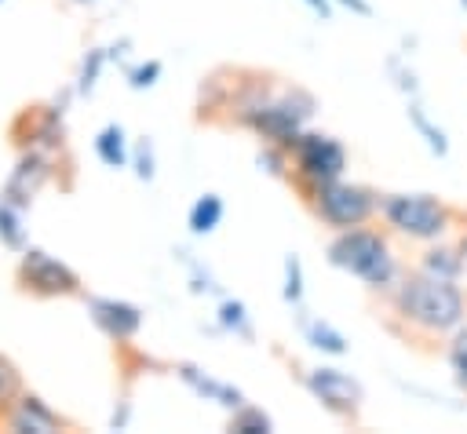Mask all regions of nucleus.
<instances>
[{
    "mask_svg": "<svg viewBox=\"0 0 467 434\" xmlns=\"http://www.w3.org/2000/svg\"><path fill=\"white\" fill-rule=\"evenodd\" d=\"M317 117V95L299 80L259 66H237L219 128L248 131L255 142L288 146Z\"/></svg>",
    "mask_w": 467,
    "mask_h": 434,
    "instance_id": "nucleus-1",
    "label": "nucleus"
},
{
    "mask_svg": "<svg viewBox=\"0 0 467 434\" xmlns=\"http://www.w3.org/2000/svg\"><path fill=\"white\" fill-rule=\"evenodd\" d=\"M383 321L405 343L416 346H441L463 321H467V292L460 281H441L420 274L412 263L398 277V284L379 295Z\"/></svg>",
    "mask_w": 467,
    "mask_h": 434,
    "instance_id": "nucleus-2",
    "label": "nucleus"
},
{
    "mask_svg": "<svg viewBox=\"0 0 467 434\" xmlns=\"http://www.w3.org/2000/svg\"><path fill=\"white\" fill-rule=\"evenodd\" d=\"M325 259H328V266L354 277L372 295H387L409 266L401 259L394 237L379 222H365V226H350V230L332 233L325 244Z\"/></svg>",
    "mask_w": 467,
    "mask_h": 434,
    "instance_id": "nucleus-3",
    "label": "nucleus"
},
{
    "mask_svg": "<svg viewBox=\"0 0 467 434\" xmlns=\"http://www.w3.org/2000/svg\"><path fill=\"white\" fill-rule=\"evenodd\" d=\"M376 222L401 244H431L456 237L467 226V212L431 190H379Z\"/></svg>",
    "mask_w": 467,
    "mask_h": 434,
    "instance_id": "nucleus-4",
    "label": "nucleus"
},
{
    "mask_svg": "<svg viewBox=\"0 0 467 434\" xmlns=\"http://www.w3.org/2000/svg\"><path fill=\"white\" fill-rule=\"evenodd\" d=\"M285 150H288V179L285 182L296 190L299 204L310 193H317L325 182L343 179L350 168V153H347L343 139L325 128H314V124L303 128Z\"/></svg>",
    "mask_w": 467,
    "mask_h": 434,
    "instance_id": "nucleus-5",
    "label": "nucleus"
},
{
    "mask_svg": "<svg viewBox=\"0 0 467 434\" xmlns=\"http://www.w3.org/2000/svg\"><path fill=\"white\" fill-rule=\"evenodd\" d=\"M69 102H73V91L66 84L62 95L55 98H44V102H26L11 124H7V139L18 150H36V153H47V157H58V160H69L73 164V153H69Z\"/></svg>",
    "mask_w": 467,
    "mask_h": 434,
    "instance_id": "nucleus-6",
    "label": "nucleus"
},
{
    "mask_svg": "<svg viewBox=\"0 0 467 434\" xmlns=\"http://www.w3.org/2000/svg\"><path fill=\"white\" fill-rule=\"evenodd\" d=\"M288 372L317 401V408L328 412L332 419H339V423H358L361 419V412H365V387L343 365H332V361H317V365L288 361Z\"/></svg>",
    "mask_w": 467,
    "mask_h": 434,
    "instance_id": "nucleus-7",
    "label": "nucleus"
},
{
    "mask_svg": "<svg viewBox=\"0 0 467 434\" xmlns=\"http://www.w3.org/2000/svg\"><path fill=\"white\" fill-rule=\"evenodd\" d=\"M303 208L314 215V222L328 233L350 230V226H365L376 222V208H379V190L358 179H332L325 182L317 193H310L303 201Z\"/></svg>",
    "mask_w": 467,
    "mask_h": 434,
    "instance_id": "nucleus-8",
    "label": "nucleus"
},
{
    "mask_svg": "<svg viewBox=\"0 0 467 434\" xmlns=\"http://www.w3.org/2000/svg\"><path fill=\"white\" fill-rule=\"evenodd\" d=\"M15 288L29 299L51 303V299H80L84 295V277L55 252L40 244H26L15 255Z\"/></svg>",
    "mask_w": 467,
    "mask_h": 434,
    "instance_id": "nucleus-9",
    "label": "nucleus"
},
{
    "mask_svg": "<svg viewBox=\"0 0 467 434\" xmlns=\"http://www.w3.org/2000/svg\"><path fill=\"white\" fill-rule=\"evenodd\" d=\"M47 186L69 190L73 186V164L58 160V157H47V153H36V150H18L11 171L0 182V197L18 204V208H26V212H33L36 197Z\"/></svg>",
    "mask_w": 467,
    "mask_h": 434,
    "instance_id": "nucleus-10",
    "label": "nucleus"
},
{
    "mask_svg": "<svg viewBox=\"0 0 467 434\" xmlns=\"http://www.w3.org/2000/svg\"><path fill=\"white\" fill-rule=\"evenodd\" d=\"M80 303H84V310H88V321L99 328L102 339L113 343V350L131 346V343L142 336V328H146L142 306L131 303V299H124V295H106V292H88V288H84Z\"/></svg>",
    "mask_w": 467,
    "mask_h": 434,
    "instance_id": "nucleus-11",
    "label": "nucleus"
},
{
    "mask_svg": "<svg viewBox=\"0 0 467 434\" xmlns=\"http://www.w3.org/2000/svg\"><path fill=\"white\" fill-rule=\"evenodd\" d=\"M168 372L197 398V401H204V405H212V408H219V412H234L237 405H244L248 401V394L234 383V379H223L219 372H212V368H204V365H197V361H171L168 365Z\"/></svg>",
    "mask_w": 467,
    "mask_h": 434,
    "instance_id": "nucleus-12",
    "label": "nucleus"
},
{
    "mask_svg": "<svg viewBox=\"0 0 467 434\" xmlns=\"http://www.w3.org/2000/svg\"><path fill=\"white\" fill-rule=\"evenodd\" d=\"M0 430H7V434H66V430H73V423L44 394L26 387L18 394V401L7 408Z\"/></svg>",
    "mask_w": 467,
    "mask_h": 434,
    "instance_id": "nucleus-13",
    "label": "nucleus"
},
{
    "mask_svg": "<svg viewBox=\"0 0 467 434\" xmlns=\"http://www.w3.org/2000/svg\"><path fill=\"white\" fill-rule=\"evenodd\" d=\"M292 325H296L299 339H303L314 354H321V357H347V354H350L347 332H343L336 321H328L325 314H314V310H306V306L299 303V306H292Z\"/></svg>",
    "mask_w": 467,
    "mask_h": 434,
    "instance_id": "nucleus-14",
    "label": "nucleus"
},
{
    "mask_svg": "<svg viewBox=\"0 0 467 434\" xmlns=\"http://www.w3.org/2000/svg\"><path fill=\"white\" fill-rule=\"evenodd\" d=\"M412 266L420 274H431V277H441V281H460L467 277V252L460 244V233L456 237H441V241H431V244H420V252L412 255Z\"/></svg>",
    "mask_w": 467,
    "mask_h": 434,
    "instance_id": "nucleus-15",
    "label": "nucleus"
},
{
    "mask_svg": "<svg viewBox=\"0 0 467 434\" xmlns=\"http://www.w3.org/2000/svg\"><path fill=\"white\" fill-rule=\"evenodd\" d=\"M234 69H237V66H215V69H208V73L201 77V84H197V102H193L201 124H215V128H219V117H223L226 98H230V88H234Z\"/></svg>",
    "mask_w": 467,
    "mask_h": 434,
    "instance_id": "nucleus-16",
    "label": "nucleus"
},
{
    "mask_svg": "<svg viewBox=\"0 0 467 434\" xmlns=\"http://www.w3.org/2000/svg\"><path fill=\"white\" fill-rule=\"evenodd\" d=\"M401 102H405V120H409L412 135L423 142V150H427L431 157L445 160V157L452 153V139H449L445 124L423 106V98H401Z\"/></svg>",
    "mask_w": 467,
    "mask_h": 434,
    "instance_id": "nucleus-17",
    "label": "nucleus"
},
{
    "mask_svg": "<svg viewBox=\"0 0 467 434\" xmlns=\"http://www.w3.org/2000/svg\"><path fill=\"white\" fill-rule=\"evenodd\" d=\"M215 332H223V336H230L234 343H255L259 339V332H255V317H252V310H248V303L244 299H237V295H219L215 299Z\"/></svg>",
    "mask_w": 467,
    "mask_h": 434,
    "instance_id": "nucleus-18",
    "label": "nucleus"
},
{
    "mask_svg": "<svg viewBox=\"0 0 467 434\" xmlns=\"http://www.w3.org/2000/svg\"><path fill=\"white\" fill-rule=\"evenodd\" d=\"M109 66H113V58H109V44H88V47L80 51L77 69H73V80H69L73 98H91L95 88L102 84V77H106Z\"/></svg>",
    "mask_w": 467,
    "mask_h": 434,
    "instance_id": "nucleus-19",
    "label": "nucleus"
},
{
    "mask_svg": "<svg viewBox=\"0 0 467 434\" xmlns=\"http://www.w3.org/2000/svg\"><path fill=\"white\" fill-rule=\"evenodd\" d=\"M91 150H95V157H99L109 171H124V168H128V157H131V139H128V131H124L120 120H106V124L95 131Z\"/></svg>",
    "mask_w": 467,
    "mask_h": 434,
    "instance_id": "nucleus-20",
    "label": "nucleus"
},
{
    "mask_svg": "<svg viewBox=\"0 0 467 434\" xmlns=\"http://www.w3.org/2000/svg\"><path fill=\"white\" fill-rule=\"evenodd\" d=\"M226 219V201L215 193V190H204L190 201L186 208V230L190 237H212Z\"/></svg>",
    "mask_w": 467,
    "mask_h": 434,
    "instance_id": "nucleus-21",
    "label": "nucleus"
},
{
    "mask_svg": "<svg viewBox=\"0 0 467 434\" xmlns=\"http://www.w3.org/2000/svg\"><path fill=\"white\" fill-rule=\"evenodd\" d=\"M175 259H179V266H182L186 284H190L193 295H201V299H219L223 295V281L215 277V270L201 255H193L190 248H175Z\"/></svg>",
    "mask_w": 467,
    "mask_h": 434,
    "instance_id": "nucleus-22",
    "label": "nucleus"
},
{
    "mask_svg": "<svg viewBox=\"0 0 467 434\" xmlns=\"http://www.w3.org/2000/svg\"><path fill=\"white\" fill-rule=\"evenodd\" d=\"M0 244L11 255H18L26 244H33L29 241V212L11 204V201H4V197H0Z\"/></svg>",
    "mask_w": 467,
    "mask_h": 434,
    "instance_id": "nucleus-23",
    "label": "nucleus"
},
{
    "mask_svg": "<svg viewBox=\"0 0 467 434\" xmlns=\"http://www.w3.org/2000/svg\"><path fill=\"white\" fill-rule=\"evenodd\" d=\"M383 73H387L390 88H394L401 98H423V80H420V73H416V66L409 62L405 51H390V55L383 58Z\"/></svg>",
    "mask_w": 467,
    "mask_h": 434,
    "instance_id": "nucleus-24",
    "label": "nucleus"
},
{
    "mask_svg": "<svg viewBox=\"0 0 467 434\" xmlns=\"http://www.w3.org/2000/svg\"><path fill=\"white\" fill-rule=\"evenodd\" d=\"M226 430L230 434H274L277 427H274V416L248 398L244 405H237L234 412H226Z\"/></svg>",
    "mask_w": 467,
    "mask_h": 434,
    "instance_id": "nucleus-25",
    "label": "nucleus"
},
{
    "mask_svg": "<svg viewBox=\"0 0 467 434\" xmlns=\"http://www.w3.org/2000/svg\"><path fill=\"white\" fill-rule=\"evenodd\" d=\"M281 299H285V306H299L306 299V266L296 252H288L281 259Z\"/></svg>",
    "mask_w": 467,
    "mask_h": 434,
    "instance_id": "nucleus-26",
    "label": "nucleus"
},
{
    "mask_svg": "<svg viewBox=\"0 0 467 434\" xmlns=\"http://www.w3.org/2000/svg\"><path fill=\"white\" fill-rule=\"evenodd\" d=\"M441 357H445V365L452 372V383L467 394V321L441 343Z\"/></svg>",
    "mask_w": 467,
    "mask_h": 434,
    "instance_id": "nucleus-27",
    "label": "nucleus"
},
{
    "mask_svg": "<svg viewBox=\"0 0 467 434\" xmlns=\"http://www.w3.org/2000/svg\"><path fill=\"white\" fill-rule=\"evenodd\" d=\"M120 77L131 91H150L164 77V62L161 58H128V62H120Z\"/></svg>",
    "mask_w": 467,
    "mask_h": 434,
    "instance_id": "nucleus-28",
    "label": "nucleus"
},
{
    "mask_svg": "<svg viewBox=\"0 0 467 434\" xmlns=\"http://www.w3.org/2000/svg\"><path fill=\"white\" fill-rule=\"evenodd\" d=\"M26 387H29V383H26L22 368H18V361L7 357V354H0V423H4L7 408L18 401V394H22Z\"/></svg>",
    "mask_w": 467,
    "mask_h": 434,
    "instance_id": "nucleus-29",
    "label": "nucleus"
},
{
    "mask_svg": "<svg viewBox=\"0 0 467 434\" xmlns=\"http://www.w3.org/2000/svg\"><path fill=\"white\" fill-rule=\"evenodd\" d=\"M128 168L139 182H153L157 179V146L150 135H139L131 139V157H128Z\"/></svg>",
    "mask_w": 467,
    "mask_h": 434,
    "instance_id": "nucleus-30",
    "label": "nucleus"
},
{
    "mask_svg": "<svg viewBox=\"0 0 467 434\" xmlns=\"http://www.w3.org/2000/svg\"><path fill=\"white\" fill-rule=\"evenodd\" d=\"M255 168L270 179H288V150L277 142H255Z\"/></svg>",
    "mask_w": 467,
    "mask_h": 434,
    "instance_id": "nucleus-31",
    "label": "nucleus"
},
{
    "mask_svg": "<svg viewBox=\"0 0 467 434\" xmlns=\"http://www.w3.org/2000/svg\"><path fill=\"white\" fill-rule=\"evenodd\" d=\"M336 4V11L343 7V11H350L354 18H376V7H372V0H332Z\"/></svg>",
    "mask_w": 467,
    "mask_h": 434,
    "instance_id": "nucleus-32",
    "label": "nucleus"
},
{
    "mask_svg": "<svg viewBox=\"0 0 467 434\" xmlns=\"http://www.w3.org/2000/svg\"><path fill=\"white\" fill-rule=\"evenodd\" d=\"M317 22H332V15H336V4L332 0H299Z\"/></svg>",
    "mask_w": 467,
    "mask_h": 434,
    "instance_id": "nucleus-33",
    "label": "nucleus"
},
{
    "mask_svg": "<svg viewBox=\"0 0 467 434\" xmlns=\"http://www.w3.org/2000/svg\"><path fill=\"white\" fill-rule=\"evenodd\" d=\"M62 4H73V7H99V4H106V0H62Z\"/></svg>",
    "mask_w": 467,
    "mask_h": 434,
    "instance_id": "nucleus-34",
    "label": "nucleus"
},
{
    "mask_svg": "<svg viewBox=\"0 0 467 434\" xmlns=\"http://www.w3.org/2000/svg\"><path fill=\"white\" fill-rule=\"evenodd\" d=\"M460 244H463V252H467V226L460 230Z\"/></svg>",
    "mask_w": 467,
    "mask_h": 434,
    "instance_id": "nucleus-35",
    "label": "nucleus"
},
{
    "mask_svg": "<svg viewBox=\"0 0 467 434\" xmlns=\"http://www.w3.org/2000/svg\"><path fill=\"white\" fill-rule=\"evenodd\" d=\"M456 4H460V11H467V0H456Z\"/></svg>",
    "mask_w": 467,
    "mask_h": 434,
    "instance_id": "nucleus-36",
    "label": "nucleus"
},
{
    "mask_svg": "<svg viewBox=\"0 0 467 434\" xmlns=\"http://www.w3.org/2000/svg\"><path fill=\"white\" fill-rule=\"evenodd\" d=\"M0 4H4V0H0Z\"/></svg>",
    "mask_w": 467,
    "mask_h": 434,
    "instance_id": "nucleus-37",
    "label": "nucleus"
}]
</instances>
